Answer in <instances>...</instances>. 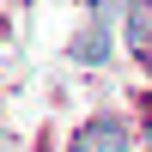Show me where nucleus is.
Listing matches in <instances>:
<instances>
[{
  "mask_svg": "<svg viewBox=\"0 0 152 152\" xmlns=\"http://www.w3.org/2000/svg\"><path fill=\"white\" fill-rule=\"evenodd\" d=\"M73 152H128V128L122 122H85L73 134Z\"/></svg>",
  "mask_w": 152,
  "mask_h": 152,
  "instance_id": "obj_1",
  "label": "nucleus"
},
{
  "mask_svg": "<svg viewBox=\"0 0 152 152\" xmlns=\"http://www.w3.org/2000/svg\"><path fill=\"white\" fill-rule=\"evenodd\" d=\"M104 55H110V31H104V18H97L91 31H85L79 43H73V61H85V67H97Z\"/></svg>",
  "mask_w": 152,
  "mask_h": 152,
  "instance_id": "obj_3",
  "label": "nucleus"
},
{
  "mask_svg": "<svg viewBox=\"0 0 152 152\" xmlns=\"http://www.w3.org/2000/svg\"><path fill=\"white\" fill-rule=\"evenodd\" d=\"M128 43H134V55L152 49V0H134L128 6Z\"/></svg>",
  "mask_w": 152,
  "mask_h": 152,
  "instance_id": "obj_2",
  "label": "nucleus"
}]
</instances>
